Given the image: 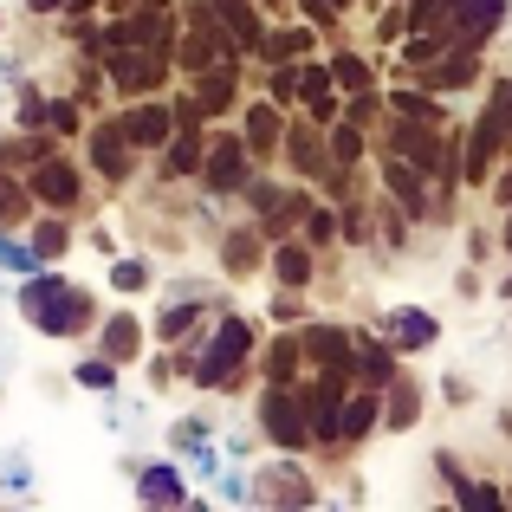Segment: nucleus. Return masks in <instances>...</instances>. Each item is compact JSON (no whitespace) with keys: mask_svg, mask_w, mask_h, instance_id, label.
I'll use <instances>...</instances> for the list:
<instances>
[{"mask_svg":"<svg viewBox=\"0 0 512 512\" xmlns=\"http://www.w3.org/2000/svg\"><path fill=\"white\" fill-rule=\"evenodd\" d=\"M78 383H85V389H111V363H85V370H78Z\"/></svg>","mask_w":512,"mask_h":512,"instance_id":"obj_3","label":"nucleus"},{"mask_svg":"<svg viewBox=\"0 0 512 512\" xmlns=\"http://www.w3.org/2000/svg\"><path fill=\"white\" fill-rule=\"evenodd\" d=\"M143 500H182V493H175V474H169V467H150V474H143Z\"/></svg>","mask_w":512,"mask_h":512,"instance_id":"obj_2","label":"nucleus"},{"mask_svg":"<svg viewBox=\"0 0 512 512\" xmlns=\"http://www.w3.org/2000/svg\"><path fill=\"white\" fill-rule=\"evenodd\" d=\"M389 331H396V344H415V350H422V344H435V318H428V312H396V318H389Z\"/></svg>","mask_w":512,"mask_h":512,"instance_id":"obj_1","label":"nucleus"},{"mask_svg":"<svg viewBox=\"0 0 512 512\" xmlns=\"http://www.w3.org/2000/svg\"><path fill=\"white\" fill-rule=\"evenodd\" d=\"M506 247H512V221H506Z\"/></svg>","mask_w":512,"mask_h":512,"instance_id":"obj_4","label":"nucleus"}]
</instances>
